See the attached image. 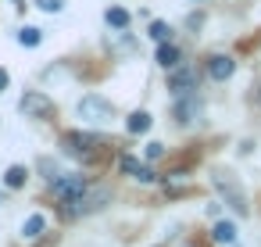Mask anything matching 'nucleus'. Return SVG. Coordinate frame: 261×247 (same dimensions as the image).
Segmentation results:
<instances>
[{"mask_svg": "<svg viewBox=\"0 0 261 247\" xmlns=\"http://www.w3.org/2000/svg\"><path fill=\"white\" fill-rule=\"evenodd\" d=\"M215 186H218V193L225 197V204L236 215H247V197H243V190H240V183H236L232 172H215Z\"/></svg>", "mask_w": 261, "mask_h": 247, "instance_id": "nucleus-3", "label": "nucleus"}, {"mask_svg": "<svg viewBox=\"0 0 261 247\" xmlns=\"http://www.w3.org/2000/svg\"><path fill=\"white\" fill-rule=\"evenodd\" d=\"M211 236H215V243H236V226L232 222H218Z\"/></svg>", "mask_w": 261, "mask_h": 247, "instance_id": "nucleus-15", "label": "nucleus"}, {"mask_svg": "<svg viewBox=\"0 0 261 247\" xmlns=\"http://www.w3.org/2000/svg\"><path fill=\"white\" fill-rule=\"evenodd\" d=\"M254 101H257V104H261V90H257V97H254Z\"/></svg>", "mask_w": 261, "mask_h": 247, "instance_id": "nucleus-23", "label": "nucleus"}, {"mask_svg": "<svg viewBox=\"0 0 261 247\" xmlns=\"http://www.w3.org/2000/svg\"><path fill=\"white\" fill-rule=\"evenodd\" d=\"M150 36H154L158 43H168V36H172V29H168L165 22H154V26H150Z\"/></svg>", "mask_w": 261, "mask_h": 247, "instance_id": "nucleus-19", "label": "nucleus"}, {"mask_svg": "<svg viewBox=\"0 0 261 247\" xmlns=\"http://www.w3.org/2000/svg\"><path fill=\"white\" fill-rule=\"evenodd\" d=\"M25 179H29V172H25L22 165H11V168L4 172V186H8V190H18V186H25Z\"/></svg>", "mask_w": 261, "mask_h": 247, "instance_id": "nucleus-13", "label": "nucleus"}, {"mask_svg": "<svg viewBox=\"0 0 261 247\" xmlns=\"http://www.w3.org/2000/svg\"><path fill=\"white\" fill-rule=\"evenodd\" d=\"M197 68L193 65H175L172 72H168V90L175 93V97H186V93H197Z\"/></svg>", "mask_w": 261, "mask_h": 247, "instance_id": "nucleus-5", "label": "nucleus"}, {"mask_svg": "<svg viewBox=\"0 0 261 247\" xmlns=\"http://www.w3.org/2000/svg\"><path fill=\"white\" fill-rule=\"evenodd\" d=\"M108 201H111V190H108V186H90L83 197H75V201H65V215H68V218L93 215V211H100Z\"/></svg>", "mask_w": 261, "mask_h": 247, "instance_id": "nucleus-1", "label": "nucleus"}, {"mask_svg": "<svg viewBox=\"0 0 261 247\" xmlns=\"http://www.w3.org/2000/svg\"><path fill=\"white\" fill-rule=\"evenodd\" d=\"M161 154H165V147H161V143H147V158H150V161H154V158H161Z\"/></svg>", "mask_w": 261, "mask_h": 247, "instance_id": "nucleus-21", "label": "nucleus"}, {"mask_svg": "<svg viewBox=\"0 0 261 247\" xmlns=\"http://www.w3.org/2000/svg\"><path fill=\"white\" fill-rule=\"evenodd\" d=\"M40 172H43L50 183H54V179H61V168H58V161H54V158H40Z\"/></svg>", "mask_w": 261, "mask_h": 247, "instance_id": "nucleus-18", "label": "nucleus"}, {"mask_svg": "<svg viewBox=\"0 0 261 247\" xmlns=\"http://www.w3.org/2000/svg\"><path fill=\"white\" fill-rule=\"evenodd\" d=\"M158 65H161V68H175V65H179V47H175L172 40L158 47Z\"/></svg>", "mask_w": 261, "mask_h": 247, "instance_id": "nucleus-11", "label": "nucleus"}, {"mask_svg": "<svg viewBox=\"0 0 261 247\" xmlns=\"http://www.w3.org/2000/svg\"><path fill=\"white\" fill-rule=\"evenodd\" d=\"M36 8L47 11V15H58V11L65 8V0H36Z\"/></svg>", "mask_w": 261, "mask_h": 247, "instance_id": "nucleus-20", "label": "nucleus"}, {"mask_svg": "<svg viewBox=\"0 0 261 247\" xmlns=\"http://www.w3.org/2000/svg\"><path fill=\"white\" fill-rule=\"evenodd\" d=\"M61 147H65V154H72V158H86V161H90L93 151L104 147V140H97L93 133H65Z\"/></svg>", "mask_w": 261, "mask_h": 247, "instance_id": "nucleus-4", "label": "nucleus"}, {"mask_svg": "<svg viewBox=\"0 0 261 247\" xmlns=\"http://www.w3.org/2000/svg\"><path fill=\"white\" fill-rule=\"evenodd\" d=\"M75 111H79V118H83V122H90V126H108V122L115 118V104H111V101H104V97H93V93H90V97H83Z\"/></svg>", "mask_w": 261, "mask_h": 247, "instance_id": "nucleus-2", "label": "nucleus"}, {"mask_svg": "<svg viewBox=\"0 0 261 247\" xmlns=\"http://www.w3.org/2000/svg\"><path fill=\"white\" fill-rule=\"evenodd\" d=\"M18 111H22L25 118H50V115H54V101H50L47 93L33 90V93H25V97L18 101Z\"/></svg>", "mask_w": 261, "mask_h": 247, "instance_id": "nucleus-6", "label": "nucleus"}, {"mask_svg": "<svg viewBox=\"0 0 261 247\" xmlns=\"http://www.w3.org/2000/svg\"><path fill=\"white\" fill-rule=\"evenodd\" d=\"M200 111H204V104H200V97H197V93L175 97V108H172V115H175L179 122H197V118H200Z\"/></svg>", "mask_w": 261, "mask_h": 247, "instance_id": "nucleus-8", "label": "nucleus"}, {"mask_svg": "<svg viewBox=\"0 0 261 247\" xmlns=\"http://www.w3.org/2000/svg\"><path fill=\"white\" fill-rule=\"evenodd\" d=\"M104 22H108L111 29H125V26H129V11H122V8H108Z\"/></svg>", "mask_w": 261, "mask_h": 247, "instance_id": "nucleus-16", "label": "nucleus"}, {"mask_svg": "<svg viewBox=\"0 0 261 247\" xmlns=\"http://www.w3.org/2000/svg\"><path fill=\"white\" fill-rule=\"evenodd\" d=\"M125 129H129V133H147V129H150V115H147V111H133L129 122H125Z\"/></svg>", "mask_w": 261, "mask_h": 247, "instance_id": "nucleus-14", "label": "nucleus"}, {"mask_svg": "<svg viewBox=\"0 0 261 247\" xmlns=\"http://www.w3.org/2000/svg\"><path fill=\"white\" fill-rule=\"evenodd\" d=\"M43 229H47V218L43 215H29L25 226H22V236L25 240H36V236H43Z\"/></svg>", "mask_w": 261, "mask_h": 247, "instance_id": "nucleus-12", "label": "nucleus"}, {"mask_svg": "<svg viewBox=\"0 0 261 247\" xmlns=\"http://www.w3.org/2000/svg\"><path fill=\"white\" fill-rule=\"evenodd\" d=\"M122 168H125L133 179H140V183H154V179H158V172H154L150 165H140V161H136V158H129V154L122 158Z\"/></svg>", "mask_w": 261, "mask_h": 247, "instance_id": "nucleus-10", "label": "nucleus"}, {"mask_svg": "<svg viewBox=\"0 0 261 247\" xmlns=\"http://www.w3.org/2000/svg\"><path fill=\"white\" fill-rule=\"evenodd\" d=\"M207 72H211V79L222 83V79H229V76L236 72V61H232L229 54H215V58L207 61Z\"/></svg>", "mask_w": 261, "mask_h": 247, "instance_id": "nucleus-9", "label": "nucleus"}, {"mask_svg": "<svg viewBox=\"0 0 261 247\" xmlns=\"http://www.w3.org/2000/svg\"><path fill=\"white\" fill-rule=\"evenodd\" d=\"M0 90H8V72L0 68Z\"/></svg>", "mask_w": 261, "mask_h": 247, "instance_id": "nucleus-22", "label": "nucleus"}, {"mask_svg": "<svg viewBox=\"0 0 261 247\" xmlns=\"http://www.w3.org/2000/svg\"><path fill=\"white\" fill-rule=\"evenodd\" d=\"M50 186H54V197L65 204V201L83 197V193L90 190V179H86V176H61V179H54Z\"/></svg>", "mask_w": 261, "mask_h": 247, "instance_id": "nucleus-7", "label": "nucleus"}, {"mask_svg": "<svg viewBox=\"0 0 261 247\" xmlns=\"http://www.w3.org/2000/svg\"><path fill=\"white\" fill-rule=\"evenodd\" d=\"M40 40H43V36H40V29H33V26H25V29L18 33V43H22V47H36Z\"/></svg>", "mask_w": 261, "mask_h": 247, "instance_id": "nucleus-17", "label": "nucleus"}, {"mask_svg": "<svg viewBox=\"0 0 261 247\" xmlns=\"http://www.w3.org/2000/svg\"><path fill=\"white\" fill-rule=\"evenodd\" d=\"M0 201H4V193H0Z\"/></svg>", "mask_w": 261, "mask_h": 247, "instance_id": "nucleus-24", "label": "nucleus"}]
</instances>
